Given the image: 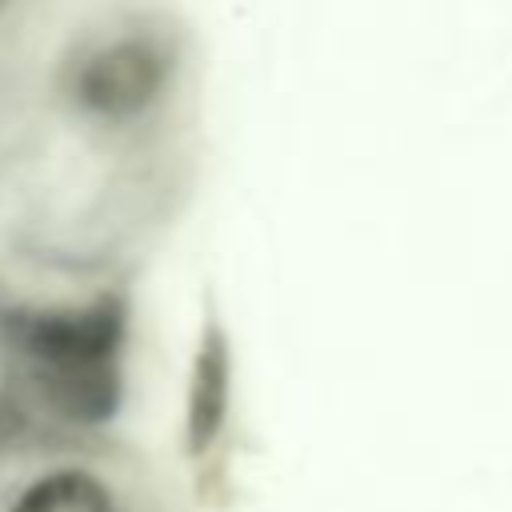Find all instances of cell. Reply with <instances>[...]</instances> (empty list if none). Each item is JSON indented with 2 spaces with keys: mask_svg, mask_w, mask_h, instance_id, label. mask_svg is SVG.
Masks as SVG:
<instances>
[{
  "mask_svg": "<svg viewBox=\"0 0 512 512\" xmlns=\"http://www.w3.org/2000/svg\"><path fill=\"white\" fill-rule=\"evenodd\" d=\"M0 352L40 440L108 428L128 380V296L112 280L40 284L0 276Z\"/></svg>",
  "mask_w": 512,
  "mask_h": 512,
  "instance_id": "1",
  "label": "cell"
},
{
  "mask_svg": "<svg viewBox=\"0 0 512 512\" xmlns=\"http://www.w3.org/2000/svg\"><path fill=\"white\" fill-rule=\"evenodd\" d=\"M48 0H0V48L44 8Z\"/></svg>",
  "mask_w": 512,
  "mask_h": 512,
  "instance_id": "4",
  "label": "cell"
},
{
  "mask_svg": "<svg viewBox=\"0 0 512 512\" xmlns=\"http://www.w3.org/2000/svg\"><path fill=\"white\" fill-rule=\"evenodd\" d=\"M0 512H124V504L72 440H36L0 456Z\"/></svg>",
  "mask_w": 512,
  "mask_h": 512,
  "instance_id": "2",
  "label": "cell"
},
{
  "mask_svg": "<svg viewBox=\"0 0 512 512\" xmlns=\"http://www.w3.org/2000/svg\"><path fill=\"white\" fill-rule=\"evenodd\" d=\"M224 396H228V360H224V344L216 332L204 336L196 364H192V380H188V408H184V452L188 456H204L224 424Z\"/></svg>",
  "mask_w": 512,
  "mask_h": 512,
  "instance_id": "3",
  "label": "cell"
}]
</instances>
